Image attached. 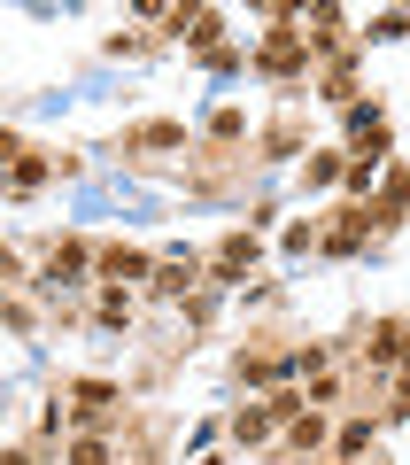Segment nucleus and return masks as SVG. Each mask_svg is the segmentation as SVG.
<instances>
[{"label": "nucleus", "mask_w": 410, "mask_h": 465, "mask_svg": "<svg viewBox=\"0 0 410 465\" xmlns=\"http://www.w3.org/2000/svg\"><path fill=\"white\" fill-rule=\"evenodd\" d=\"M256 63L271 70V78H287V70H302V63H310V32H271V39L256 47Z\"/></svg>", "instance_id": "obj_1"}, {"label": "nucleus", "mask_w": 410, "mask_h": 465, "mask_svg": "<svg viewBox=\"0 0 410 465\" xmlns=\"http://www.w3.org/2000/svg\"><path fill=\"white\" fill-rule=\"evenodd\" d=\"M109 403H116L109 381H78V388H70V411H78V427H109Z\"/></svg>", "instance_id": "obj_2"}, {"label": "nucleus", "mask_w": 410, "mask_h": 465, "mask_svg": "<svg viewBox=\"0 0 410 465\" xmlns=\"http://www.w3.org/2000/svg\"><path fill=\"white\" fill-rule=\"evenodd\" d=\"M101 272H109V280H155V264L140 249H101Z\"/></svg>", "instance_id": "obj_3"}, {"label": "nucleus", "mask_w": 410, "mask_h": 465, "mask_svg": "<svg viewBox=\"0 0 410 465\" xmlns=\"http://www.w3.org/2000/svg\"><path fill=\"white\" fill-rule=\"evenodd\" d=\"M194 256H171V264H155V295H186V287H194Z\"/></svg>", "instance_id": "obj_4"}, {"label": "nucleus", "mask_w": 410, "mask_h": 465, "mask_svg": "<svg viewBox=\"0 0 410 465\" xmlns=\"http://www.w3.org/2000/svg\"><path fill=\"white\" fill-rule=\"evenodd\" d=\"M403 349H410V326H372L364 357H372V365H387V357H403Z\"/></svg>", "instance_id": "obj_5"}, {"label": "nucleus", "mask_w": 410, "mask_h": 465, "mask_svg": "<svg viewBox=\"0 0 410 465\" xmlns=\"http://www.w3.org/2000/svg\"><path fill=\"white\" fill-rule=\"evenodd\" d=\"M248 256H256V232H232L225 249H217V272L232 280V272H248Z\"/></svg>", "instance_id": "obj_6"}, {"label": "nucleus", "mask_w": 410, "mask_h": 465, "mask_svg": "<svg viewBox=\"0 0 410 465\" xmlns=\"http://www.w3.org/2000/svg\"><path fill=\"white\" fill-rule=\"evenodd\" d=\"M78 272H85V249H78V241H63V249L47 256V280L63 287V280H78Z\"/></svg>", "instance_id": "obj_7"}, {"label": "nucleus", "mask_w": 410, "mask_h": 465, "mask_svg": "<svg viewBox=\"0 0 410 465\" xmlns=\"http://www.w3.org/2000/svg\"><path fill=\"white\" fill-rule=\"evenodd\" d=\"M271 419H279V403H263V411H240V419H232V434H240V442H263V434H271Z\"/></svg>", "instance_id": "obj_8"}, {"label": "nucleus", "mask_w": 410, "mask_h": 465, "mask_svg": "<svg viewBox=\"0 0 410 465\" xmlns=\"http://www.w3.org/2000/svg\"><path fill=\"white\" fill-rule=\"evenodd\" d=\"M348 140H356V148H379V140H387V124H379L372 109H356V116H348Z\"/></svg>", "instance_id": "obj_9"}, {"label": "nucleus", "mask_w": 410, "mask_h": 465, "mask_svg": "<svg viewBox=\"0 0 410 465\" xmlns=\"http://www.w3.org/2000/svg\"><path fill=\"white\" fill-rule=\"evenodd\" d=\"M395 210H410V171H395V179H387V194H379L372 217H395Z\"/></svg>", "instance_id": "obj_10"}, {"label": "nucleus", "mask_w": 410, "mask_h": 465, "mask_svg": "<svg viewBox=\"0 0 410 465\" xmlns=\"http://www.w3.org/2000/svg\"><path fill=\"white\" fill-rule=\"evenodd\" d=\"M364 450H372V419H348L341 427V458H364Z\"/></svg>", "instance_id": "obj_11"}, {"label": "nucleus", "mask_w": 410, "mask_h": 465, "mask_svg": "<svg viewBox=\"0 0 410 465\" xmlns=\"http://www.w3.org/2000/svg\"><path fill=\"white\" fill-rule=\"evenodd\" d=\"M179 140H186L179 124H148V133H140V148H179Z\"/></svg>", "instance_id": "obj_12"}, {"label": "nucleus", "mask_w": 410, "mask_h": 465, "mask_svg": "<svg viewBox=\"0 0 410 465\" xmlns=\"http://www.w3.org/2000/svg\"><path fill=\"white\" fill-rule=\"evenodd\" d=\"M39 179H47V163H39V155H24V163H16V194H32Z\"/></svg>", "instance_id": "obj_13"}, {"label": "nucleus", "mask_w": 410, "mask_h": 465, "mask_svg": "<svg viewBox=\"0 0 410 465\" xmlns=\"http://www.w3.org/2000/svg\"><path fill=\"white\" fill-rule=\"evenodd\" d=\"M70 465H109V450L101 442H70Z\"/></svg>", "instance_id": "obj_14"}, {"label": "nucleus", "mask_w": 410, "mask_h": 465, "mask_svg": "<svg viewBox=\"0 0 410 465\" xmlns=\"http://www.w3.org/2000/svg\"><path fill=\"white\" fill-rule=\"evenodd\" d=\"M403 403H410V381H403Z\"/></svg>", "instance_id": "obj_15"}]
</instances>
